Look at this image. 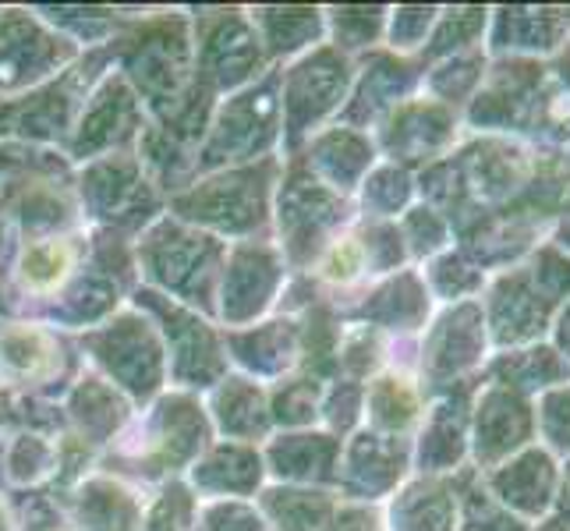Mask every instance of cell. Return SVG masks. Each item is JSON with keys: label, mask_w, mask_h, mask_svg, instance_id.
I'll use <instances>...</instances> for the list:
<instances>
[{"label": "cell", "mask_w": 570, "mask_h": 531, "mask_svg": "<svg viewBox=\"0 0 570 531\" xmlns=\"http://www.w3.org/2000/svg\"><path fill=\"white\" fill-rule=\"evenodd\" d=\"M532 164H535V149L521 139L468 135V142L446 164H436L440 174H446V191L432 206L446 216L458 238L479 216L514 203L528 185Z\"/></svg>", "instance_id": "1"}, {"label": "cell", "mask_w": 570, "mask_h": 531, "mask_svg": "<svg viewBox=\"0 0 570 531\" xmlns=\"http://www.w3.org/2000/svg\"><path fill=\"white\" fill-rule=\"evenodd\" d=\"M482 316L489 330L493 351H510L524 344L549 341V330L560 312V302L542 287L532 263H518L489 273V284L482 291Z\"/></svg>", "instance_id": "2"}, {"label": "cell", "mask_w": 570, "mask_h": 531, "mask_svg": "<svg viewBox=\"0 0 570 531\" xmlns=\"http://www.w3.org/2000/svg\"><path fill=\"white\" fill-rule=\"evenodd\" d=\"M549 78V61H528V57H493L482 86L461 114L471 135H503L521 139L532 107Z\"/></svg>", "instance_id": "3"}, {"label": "cell", "mask_w": 570, "mask_h": 531, "mask_svg": "<svg viewBox=\"0 0 570 531\" xmlns=\"http://www.w3.org/2000/svg\"><path fill=\"white\" fill-rule=\"evenodd\" d=\"M493 358V344H489V330L479 302L446 305L436 323H432L425 337V380L440 390L475 383Z\"/></svg>", "instance_id": "4"}, {"label": "cell", "mask_w": 570, "mask_h": 531, "mask_svg": "<svg viewBox=\"0 0 570 531\" xmlns=\"http://www.w3.org/2000/svg\"><path fill=\"white\" fill-rule=\"evenodd\" d=\"M535 443V404L503 383L479 380L471 397V468L489 471Z\"/></svg>", "instance_id": "5"}, {"label": "cell", "mask_w": 570, "mask_h": 531, "mask_svg": "<svg viewBox=\"0 0 570 531\" xmlns=\"http://www.w3.org/2000/svg\"><path fill=\"white\" fill-rule=\"evenodd\" d=\"M482 485L493 493L510 514L524 518L528 524H546L557 507V489H560V461L549 454L546 446L532 443L521 454L507 458L503 464L479 471Z\"/></svg>", "instance_id": "6"}, {"label": "cell", "mask_w": 570, "mask_h": 531, "mask_svg": "<svg viewBox=\"0 0 570 531\" xmlns=\"http://www.w3.org/2000/svg\"><path fill=\"white\" fill-rule=\"evenodd\" d=\"M570 39L563 4H500L489 11L485 50L489 57H528L553 61Z\"/></svg>", "instance_id": "7"}, {"label": "cell", "mask_w": 570, "mask_h": 531, "mask_svg": "<svg viewBox=\"0 0 570 531\" xmlns=\"http://www.w3.org/2000/svg\"><path fill=\"white\" fill-rule=\"evenodd\" d=\"M475 383H461L443 390L422 415L419 461L429 475H458L471 458V397Z\"/></svg>", "instance_id": "8"}, {"label": "cell", "mask_w": 570, "mask_h": 531, "mask_svg": "<svg viewBox=\"0 0 570 531\" xmlns=\"http://www.w3.org/2000/svg\"><path fill=\"white\" fill-rule=\"evenodd\" d=\"M546 234H549V224L521 213L518 206H503L497 213L479 216L475 224H468L458 234V242H461L458 248L485 273H497V269L524 263L528 255L546 242Z\"/></svg>", "instance_id": "9"}, {"label": "cell", "mask_w": 570, "mask_h": 531, "mask_svg": "<svg viewBox=\"0 0 570 531\" xmlns=\"http://www.w3.org/2000/svg\"><path fill=\"white\" fill-rule=\"evenodd\" d=\"M461 131H464V121L458 110H450L436 100H422L401 110V117H393L390 142L393 149H401L404 160L436 164L440 156H446L458 146Z\"/></svg>", "instance_id": "10"}, {"label": "cell", "mask_w": 570, "mask_h": 531, "mask_svg": "<svg viewBox=\"0 0 570 531\" xmlns=\"http://www.w3.org/2000/svg\"><path fill=\"white\" fill-rule=\"evenodd\" d=\"M482 380L503 383V386L535 401L542 390L570 380V362L549 341H539V344H524V347H510V351H493Z\"/></svg>", "instance_id": "11"}, {"label": "cell", "mask_w": 570, "mask_h": 531, "mask_svg": "<svg viewBox=\"0 0 570 531\" xmlns=\"http://www.w3.org/2000/svg\"><path fill=\"white\" fill-rule=\"evenodd\" d=\"M393 531H458V475H425L404 489Z\"/></svg>", "instance_id": "12"}, {"label": "cell", "mask_w": 570, "mask_h": 531, "mask_svg": "<svg viewBox=\"0 0 570 531\" xmlns=\"http://www.w3.org/2000/svg\"><path fill=\"white\" fill-rule=\"evenodd\" d=\"M368 411L380 432L404 440L411 429L422 425V415H425L422 390L407 372H386V376H380L376 386H372Z\"/></svg>", "instance_id": "13"}, {"label": "cell", "mask_w": 570, "mask_h": 531, "mask_svg": "<svg viewBox=\"0 0 570 531\" xmlns=\"http://www.w3.org/2000/svg\"><path fill=\"white\" fill-rule=\"evenodd\" d=\"M458 531H539L510 510L482 485L475 468L458 471Z\"/></svg>", "instance_id": "14"}, {"label": "cell", "mask_w": 570, "mask_h": 531, "mask_svg": "<svg viewBox=\"0 0 570 531\" xmlns=\"http://www.w3.org/2000/svg\"><path fill=\"white\" fill-rule=\"evenodd\" d=\"M489 50H468V53H454V57H443L436 61V68L429 71V89H432V100L464 114V107L475 100V92L482 86V78L489 71Z\"/></svg>", "instance_id": "15"}, {"label": "cell", "mask_w": 570, "mask_h": 531, "mask_svg": "<svg viewBox=\"0 0 570 531\" xmlns=\"http://www.w3.org/2000/svg\"><path fill=\"white\" fill-rule=\"evenodd\" d=\"M489 11L493 8H443L436 14V26H432V36L425 43V57L432 61H443V57L454 53H468L485 47V32H489Z\"/></svg>", "instance_id": "16"}, {"label": "cell", "mask_w": 570, "mask_h": 531, "mask_svg": "<svg viewBox=\"0 0 570 531\" xmlns=\"http://www.w3.org/2000/svg\"><path fill=\"white\" fill-rule=\"evenodd\" d=\"M524 142L546 153L570 149V92L557 82L553 71H549L539 100L532 107V117H528Z\"/></svg>", "instance_id": "17"}, {"label": "cell", "mask_w": 570, "mask_h": 531, "mask_svg": "<svg viewBox=\"0 0 570 531\" xmlns=\"http://www.w3.org/2000/svg\"><path fill=\"white\" fill-rule=\"evenodd\" d=\"M75 248L61 238L32 242L22 252V259H18V281L32 294H53L68 284V277L75 273Z\"/></svg>", "instance_id": "18"}, {"label": "cell", "mask_w": 570, "mask_h": 531, "mask_svg": "<svg viewBox=\"0 0 570 531\" xmlns=\"http://www.w3.org/2000/svg\"><path fill=\"white\" fill-rule=\"evenodd\" d=\"M429 284L440 294V302L461 305V302H479L489 284V273L475 266L461 248L440 252L429 266Z\"/></svg>", "instance_id": "19"}, {"label": "cell", "mask_w": 570, "mask_h": 531, "mask_svg": "<svg viewBox=\"0 0 570 531\" xmlns=\"http://www.w3.org/2000/svg\"><path fill=\"white\" fill-rule=\"evenodd\" d=\"M535 404V443L557 461L570 458V380L542 390Z\"/></svg>", "instance_id": "20"}, {"label": "cell", "mask_w": 570, "mask_h": 531, "mask_svg": "<svg viewBox=\"0 0 570 531\" xmlns=\"http://www.w3.org/2000/svg\"><path fill=\"white\" fill-rule=\"evenodd\" d=\"M320 273L330 281V284H358L365 273H368V255H365V242L355 238V234H344V238H337L326 255H323V266Z\"/></svg>", "instance_id": "21"}, {"label": "cell", "mask_w": 570, "mask_h": 531, "mask_svg": "<svg viewBox=\"0 0 570 531\" xmlns=\"http://www.w3.org/2000/svg\"><path fill=\"white\" fill-rule=\"evenodd\" d=\"M407 238H411V248H415L419 255H432V259H436L440 252L450 248L454 227H450V220L436 206H419V209H411V216H407Z\"/></svg>", "instance_id": "22"}, {"label": "cell", "mask_w": 570, "mask_h": 531, "mask_svg": "<svg viewBox=\"0 0 570 531\" xmlns=\"http://www.w3.org/2000/svg\"><path fill=\"white\" fill-rule=\"evenodd\" d=\"M393 47H425L429 36H432V26H436V14L440 8H401L393 11Z\"/></svg>", "instance_id": "23"}, {"label": "cell", "mask_w": 570, "mask_h": 531, "mask_svg": "<svg viewBox=\"0 0 570 531\" xmlns=\"http://www.w3.org/2000/svg\"><path fill=\"white\" fill-rule=\"evenodd\" d=\"M542 528V524H539ZM546 528H570V458L560 461V489H557V507L549 514Z\"/></svg>", "instance_id": "24"}, {"label": "cell", "mask_w": 570, "mask_h": 531, "mask_svg": "<svg viewBox=\"0 0 570 531\" xmlns=\"http://www.w3.org/2000/svg\"><path fill=\"white\" fill-rule=\"evenodd\" d=\"M549 344H553L563 358L570 362V298L560 305L557 319H553V330H549Z\"/></svg>", "instance_id": "25"}, {"label": "cell", "mask_w": 570, "mask_h": 531, "mask_svg": "<svg viewBox=\"0 0 570 531\" xmlns=\"http://www.w3.org/2000/svg\"><path fill=\"white\" fill-rule=\"evenodd\" d=\"M546 242L553 248H560L563 255H570V206L553 220V227H549V234H546Z\"/></svg>", "instance_id": "26"}, {"label": "cell", "mask_w": 570, "mask_h": 531, "mask_svg": "<svg viewBox=\"0 0 570 531\" xmlns=\"http://www.w3.org/2000/svg\"><path fill=\"white\" fill-rule=\"evenodd\" d=\"M549 71H553L557 82L570 92V39L560 47V53L553 57V61H549Z\"/></svg>", "instance_id": "27"}, {"label": "cell", "mask_w": 570, "mask_h": 531, "mask_svg": "<svg viewBox=\"0 0 570 531\" xmlns=\"http://www.w3.org/2000/svg\"><path fill=\"white\" fill-rule=\"evenodd\" d=\"M539 531H570V528H546V524H542Z\"/></svg>", "instance_id": "28"}, {"label": "cell", "mask_w": 570, "mask_h": 531, "mask_svg": "<svg viewBox=\"0 0 570 531\" xmlns=\"http://www.w3.org/2000/svg\"><path fill=\"white\" fill-rule=\"evenodd\" d=\"M563 156H567V164H570V149H563Z\"/></svg>", "instance_id": "29"}, {"label": "cell", "mask_w": 570, "mask_h": 531, "mask_svg": "<svg viewBox=\"0 0 570 531\" xmlns=\"http://www.w3.org/2000/svg\"><path fill=\"white\" fill-rule=\"evenodd\" d=\"M563 8H567V18H570V4H563Z\"/></svg>", "instance_id": "30"}]
</instances>
